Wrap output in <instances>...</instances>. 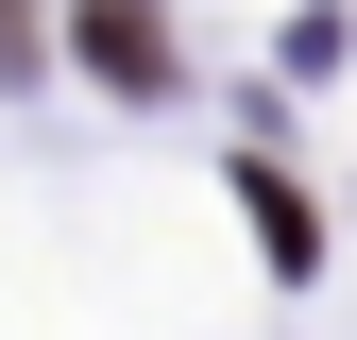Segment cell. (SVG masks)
<instances>
[{
  "mask_svg": "<svg viewBox=\"0 0 357 340\" xmlns=\"http://www.w3.org/2000/svg\"><path fill=\"white\" fill-rule=\"evenodd\" d=\"M85 68L102 85H170V17L153 0H85Z\"/></svg>",
  "mask_w": 357,
  "mask_h": 340,
  "instance_id": "obj_1",
  "label": "cell"
},
{
  "mask_svg": "<svg viewBox=\"0 0 357 340\" xmlns=\"http://www.w3.org/2000/svg\"><path fill=\"white\" fill-rule=\"evenodd\" d=\"M238 204H255V238H273V272H306V255H324V222H306V187H273V170H238Z\"/></svg>",
  "mask_w": 357,
  "mask_h": 340,
  "instance_id": "obj_2",
  "label": "cell"
},
{
  "mask_svg": "<svg viewBox=\"0 0 357 340\" xmlns=\"http://www.w3.org/2000/svg\"><path fill=\"white\" fill-rule=\"evenodd\" d=\"M0 68H17V0H0Z\"/></svg>",
  "mask_w": 357,
  "mask_h": 340,
  "instance_id": "obj_3",
  "label": "cell"
}]
</instances>
